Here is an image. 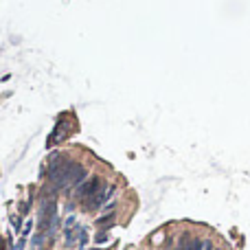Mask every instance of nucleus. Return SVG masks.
<instances>
[{
    "mask_svg": "<svg viewBox=\"0 0 250 250\" xmlns=\"http://www.w3.org/2000/svg\"><path fill=\"white\" fill-rule=\"evenodd\" d=\"M99 189H101V180H99V178H90L88 182H83V185L79 187V198L86 202V200L92 198V195H95Z\"/></svg>",
    "mask_w": 250,
    "mask_h": 250,
    "instance_id": "1",
    "label": "nucleus"
},
{
    "mask_svg": "<svg viewBox=\"0 0 250 250\" xmlns=\"http://www.w3.org/2000/svg\"><path fill=\"white\" fill-rule=\"evenodd\" d=\"M68 129H70V123H68V121H64V119H62V121L57 123L55 132H53V134H51V138H48V147H51L53 143H60L62 138H64L66 134H68Z\"/></svg>",
    "mask_w": 250,
    "mask_h": 250,
    "instance_id": "2",
    "label": "nucleus"
},
{
    "mask_svg": "<svg viewBox=\"0 0 250 250\" xmlns=\"http://www.w3.org/2000/svg\"><path fill=\"white\" fill-rule=\"evenodd\" d=\"M200 250H213V244L211 242H202V248Z\"/></svg>",
    "mask_w": 250,
    "mask_h": 250,
    "instance_id": "3",
    "label": "nucleus"
},
{
    "mask_svg": "<svg viewBox=\"0 0 250 250\" xmlns=\"http://www.w3.org/2000/svg\"><path fill=\"white\" fill-rule=\"evenodd\" d=\"M158 242H163V233H156L154 235V244H158Z\"/></svg>",
    "mask_w": 250,
    "mask_h": 250,
    "instance_id": "4",
    "label": "nucleus"
}]
</instances>
